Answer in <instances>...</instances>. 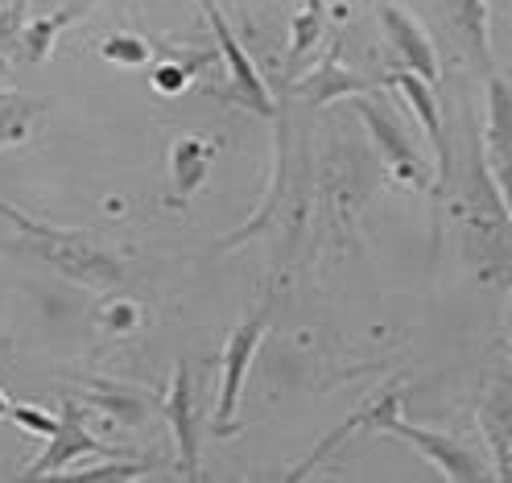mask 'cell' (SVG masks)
Here are the masks:
<instances>
[{
	"label": "cell",
	"instance_id": "obj_1",
	"mask_svg": "<svg viewBox=\"0 0 512 483\" xmlns=\"http://www.w3.org/2000/svg\"><path fill=\"white\" fill-rule=\"evenodd\" d=\"M372 426H380L384 434H393L409 446H418L422 455L446 475V479H455V483H471V479H488L492 471L479 463V455H471V450L451 438V434H434V430H422V426H405L401 417H397V393H389L384 401L372 405Z\"/></svg>",
	"mask_w": 512,
	"mask_h": 483
},
{
	"label": "cell",
	"instance_id": "obj_2",
	"mask_svg": "<svg viewBox=\"0 0 512 483\" xmlns=\"http://www.w3.org/2000/svg\"><path fill=\"white\" fill-rule=\"evenodd\" d=\"M356 112L364 116V124H368V133H372V141H376V149H380V157L389 161V166L405 178V182H413V186H426V161H422V153H418V145H413V137H409V128L401 124V116L393 112V104L389 100H380V95H356Z\"/></svg>",
	"mask_w": 512,
	"mask_h": 483
},
{
	"label": "cell",
	"instance_id": "obj_3",
	"mask_svg": "<svg viewBox=\"0 0 512 483\" xmlns=\"http://www.w3.org/2000/svg\"><path fill=\"white\" fill-rule=\"evenodd\" d=\"M265 318L269 310H256L252 318H244L236 335L228 339V351H223V384H219V409H215V430L219 434H232V413L240 405V389H244V376H248V364L261 347V335H265Z\"/></svg>",
	"mask_w": 512,
	"mask_h": 483
},
{
	"label": "cell",
	"instance_id": "obj_4",
	"mask_svg": "<svg viewBox=\"0 0 512 483\" xmlns=\"http://www.w3.org/2000/svg\"><path fill=\"white\" fill-rule=\"evenodd\" d=\"M83 455H108V459H128L124 450H112V446H104V442H95L91 434H87V426H83V417H79V409L75 405H67L62 409V417H58V426H54V434H50V446H46V455L25 471V479H42V475H62L75 459H83Z\"/></svg>",
	"mask_w": 512,
	"mask_h": 483
},
{
	"label": "cell",
	"instance_id": "obj_5",
	"mask_svg": "<svg viewBox=\"0 0 512 483\" xmlns=\"http://www.w3.org/2000/svg\"><path fill=\"white\" fill-rule=\"evenodd\" d=\"M199 9L207 13V21H211V29H215V42H219V54H223V62H228V71H232V83H236L240 104H248L252 112H261V116H273L269 91H265L261 75H256L248 50H244L240 38L232 34V25H228V17H223V9L215 5V0H199Z\"/></svg>",
	"mask_w": 512,
	"mask_h": 483
},
{
	"label": "cell",
	"instance_id": "obj_6",
	"mask_svg": "<svg viewBox=\"0 0 512 483\" xmlns=\"http://www.w3.org/2000/svg\"><path fill=\"white\" fill-rule=\"evenodd\" d=\"M488 166L512 211V87L488 71Z\"/></svg>",
	"mask_w": 512,
	"mask_h": 483
},
{
	"label": "cell",
	"instance_id": "obj_7",
	"mask_svg": "<svg viewBox=\"0 0 512 483\" xmlns=\"http://www.w3.org/2000/svg\"><path fill=\"white\" fill-rule=\"evenodd\" d=\"M380 25H384V34H389V42L397 46L405 71H413L418 79H426L434 87L438 83V54H434V46L426 38V29L413 21L401 5H380Z\"/></svg>",
	"mask_w": 512,
	"mask_h": 483
},
{
	"label": "cell",
	"instance_id": "obj_8",
	"mask_svg": "<svg viewBox=\"0 0 512 483\" xmlns=\"http://www.w3.org/2000/svg\"><path fill=\"white\" fill-rule=\"evenodd\" d=\"M170 426H174V442H178V455H182V475L186 479H199V413H195V384H190V368L178 364L174 376V397H170Z\"/></svg>",
	"mask_w": 512,
	"mask_h": 483
},
{
	"label": "cell",
	"instance_id": "obj_9",
	"mask_svg": "<svg viewBox=\"0 0 512 483\" xmlns=\"http://www.w3.org/2000/svg\"><path fill=\"white\" fill-rule=\"evenodd\" d=\"M389 83L405 91V100L413 104V112H418V120H422V128H426V137H430V145L438 149V170H442V178H451V149H446V137H442V116H438V100H434L430 83L418 79L413 71H397Z\"/></svg>",
	"mask_w": 512,
	"mask_h": 483
},
{
	"label": "cell",
	"instance_id": "obj_10",
	"mask_svg": "<svg viewBox=\"0 0 512 483\" xmlns=\"http://www.w3.org/2000/svg\"><path fill=\"white\" fill-rule=\"evenodd\" d=\"M451 25L459 29V38L467 42L471 58L484 71H492V42H488V0H446Z\"/></svg>",
	"mask_w": 512,
	"mask_h": 483
},
{
	"label": "cell",
	"instance_id": "obj_11",
	"mask_svg": "<svg viewBox=\"0 0 512 483\" xmlns=\"http://www.w3.org/2000/svg\"><path fill=\"white\" fill-rule=\"evenodd\" d=\"M207 157L211 149L195 137H186L174 145V186H178V195H195V190L203 186L207 178Z\"/></svg>",
	"mask_w": 512,
	"mask_h": 483
},
{
	"label": "cell",
	"instance_id": "obj_12",
	"mask_svg": "<svg viewBox=\"0 0 512 483\" xmlns=\"http://www.w3.org/2000/svg\"><path fill=\"white\" fill-rule=\"evenodd\" d=\"M302 95H310L314 104H323V100H335V95H347V91H368V83L360 75H351L343 67H335V62H327L318 75H310L306 83H298Z\"/></svg>",
	"mask_w": 512,
	"mask_h": 483
},
{
	"label": "cell",
	"instance_id": "obj_13",
	"mask_svg": "<svg viewBox=\"0 0 512 483\" xmlns=\"http://www.w3.org/2000/svg\"><path fill=\"white\" fill-rule=\"evenodd\" d=\"M318 34H323V0H306V9L298 13L294 21V38H290V54H285V62H290V71H298L310 46L318 42Z\"/></svg>",
	"mask_w": 512,
	"mask_h": 483
},
{
	"label": "cell",
	"instance_id": "obj_14",
	"mask_svg": "<svg viewBox=\"0 0 512 483\" xmlns=\"http://www.w3.org/2000/svg\"><path fill=\"white\" fill-rule=\"evenodd\" d=\"M34 116H38L34 100H25V95H17V91H0V145L21 141Z\"/></svg>",
	"mask_w": 512,
	"mask_h": 483
},
{
	"label": "cell",
	"instance_id": "obj_15",
	"mask_svg": "<svg viewBox=\"0 0 512 483\" xmlns=\"http://www.w3.org/2000/svg\"><path fill=\"white\" fill-rule=\"evenodd\" d=\"M104 58L120 62V67H141V62H149V46L133 34H112L104 42Z\"/></svg>",
	"mask_w": 512,
	"mask_h": 483
},
{
	"label": "cell",
	"instance_id": "obj_16",
	"mask_svg": "<svg viewBox=\"0 0 512 483\" xmlns=\"http://www.w3.org/2000/svg\"><path fill=\"white\" fill-rule=\"evenodd\" d=\"M5 417H13L17 426H25V430H34V434H54V426H58V417H50L46 409H38V405H9V413Z\"/></svg>",
	"mask_w": 512,
	"mask_h": 483
},
{
	"label": "cell",
	"instance_id": "obj_17",
	"mask_svg": "<svg viewBox=\"0 0 512 483\" xmlns=\"http://www.w3.org/2000/svg\"><path fill=\"white\" fill-rule=\"evenodd\" d=\"M95 5H100V0H62V5L54 9V17H50V25H54V29H67L71 21H83Z\"/></svg>",
	"mask_w": 512,
	"mask_h": 483
},
{
	"label": "cell",
	"instance_id": "obj_18",
	"mask_svg": "<svg viewBox=\"0 0 512 483\" xmlns=\"http://www.w3.org/2000/svg\"><path fill=\"white\" fill-rule=\"evenodd\" d=\"M145 471H149V463H120V467H116V463L108 459L104 467H91V471H83V475H87V479H141Z\"/></svg>",
	"mask_w": 512,
	"mask_h": 483
},
{
	"label": "cell",
	"instance_id": "obj_19",
	"mask_svg": "<svg viewBox=\"0 0 512 483\" xmlns=\"http://www.w3.org/2000/svg\"><path fill=\"white\" fill-rule=\"evenodd\" d=\"M153 87H157V91H166V95H174V91L186 87V71L174 67V62H166V67H157V71H153Z\"/></svg>",
	"mask_w": 512,
	"mask_h": 483
}]
</instances>
